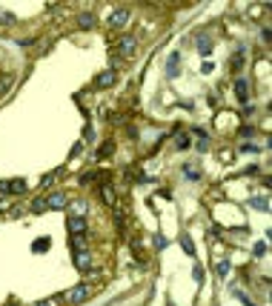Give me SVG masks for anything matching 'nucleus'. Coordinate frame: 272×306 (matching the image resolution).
Masks as SVG:
<instances>
[{"label": "nucleus", "mask_w": 272, "mask_h": 306, "mask_svg": "<svg viewBox=\"0 0 272 306\" xmlns=\"http://www.w3.org/2000/svg\"><path fill=\"white\" fill-rule=\"evenodd\" d=\"M72 246H75L78 252H83V246H86V238H83V235H75V238H72Z\"/></svg>", "instance_id": "nucleus-17"}, {"label": "nucleus", "mask_w": 272, "mask_h": 306, "mask_svg": "<svg viewBox=\"0 0 272 306\" xmlns=\"http://www.w3.org/2000/svg\"><path fill=\"white\" fill-rule=\"evenodd\" d=\"M115 80H118V75H115V72L109 69V72H103V75H97V80H95V86H97V89H109V86H112Z\"/></svg>", "instance_id": "nucleus-6"}, {"label": "nucleus", "mask_w": 272, "mask_h": 306, "mask_svg": "<svg viewBox=\"0 0 272 306\" xmlns=\"http://www.w3.org/2000/svg\"><path fill=\"white\" fill-rule=\"evenodd\" d=\"M189 146V138L186 135H178V140H175V149H186Z\"/></svg>", "instance_id": "nucleus-19"}, {"label": "nucleus", "mask_w": 272, "mask_h": 306, "mask_svg": "<svg viewBox=\"0 0 272 306\" xmlns=\"http://www.w3.org/2000/svg\"><path fill=\"white\" fill-rule=\"evenodd\" d=\"M100 154L106 157V154H112V143H103V149H100Z\"/></svg>", "instance_id": "nucleus-25"}, {"label": "nucleus", "mask_w": 272, "mask_h": 306, "mask_svg": "<svg viewBox=\"0 0 272 306\" xmlns=\"http://www.w3.org/2000/svg\"><path fill=\"white\" fill-rule=\"evenodd\" d=\"M100 192H103V200H106V203H112V206H115V189H112V186H103V189H100Z\"/></svg>", "instance_id": "nucleus-13"}, {"label": "nucleus", "mask_w": 272, "mask_h": 306, "mask_svg": "<svg viewBox=\"0 0 272 306\" xmlns=\"http://www.w3.org/2000/svg\"><path fill=\"white\" fill-rule=\"evenodd\" d=\"M198 49H201V55H209V49H212L209 37H198Z\"/></svg>", "instance_id": "nucleus-15"}, {"label": "nucleus", "mask_w": 272, "mask_h": 306, "mask_svg": "<svg viewBox=\"0 0 272 306\" xmlns=\"http://www.w3.org/2000/svg\"><path fill=\"white\" fill-rule=\"evenodd\" d=\"M126 17H129V9H115V12H112V17H109V26H112V29H118V26L126 23Z\"/></svg>", "instance_id": "nucleus-7"}, {"label": "nucleus", "mask_w": 272, "mask_h": 306, "mask_svg": "<svg viewBox=\"0 0 272 306\" xmlns=\"http://www.w3.org/2000/svg\"><path fill=\"white\" fill-rule=\"evenodd\" d=\"M66 203H69L66 192H52V198H46V206H49V209H63Z\"/></svg>", "instance_id": "nucleus-4"}, {"label": "nucleus", "mask_w": 272, "mask_h": 306, "mask_svg": "<svg viewBox=\"0 0 272 306\" xmlns=\"http://www.w3.org/2000/svg\"><path fill=\"white\" fill-rule=\"evenodd\" d=\"M249 206H255V209H270V200H267V198H252Z\"/></svg>", "instance_id": "nucleus-14"}, {"label": "nucleus", "mask_w": 272, "mask_h": 306, "mask_svg": "<svg viewBox=\"0 0 272 306\" xmlns=\"http://www.w3.org/2000/svg\"><path fill=\"white\" fill-rule=\"evenodd\" d=\"M89 295H92V283H78L75 289H69V292H66V301H69L72 306H78V304H83Z\"/></svg>", "instance_id": "nucleus-1"}, {"label": "nucleus", "mask_w": 272, "mask_h": 306, "mask_svg": "<svg viewBox=\"0 0 272 306\" xmlns=\"http://www.w3.org/2000/svg\"><path fill=\"white\" fill-rule=\"evenodd\" d=\"M37 306H58V301H55V298H49V301H40Z\"/></svg>", "instance_id": "nucleus-26"}, {"label": "nucleus", "mask_w": 272, "mask_h": 306, "mask_svg": "<svg viewBox=\"0 0 272 306\" xmlns=\"http://www.w3.org/2000/svg\"><path fill=\"white\" fill-rule=\"evenodd\" d=\"M235 94H238V100H246V94H249V89H246V80H243V77H238V80H235Z\"/></svg>", "instance_id": "nucleus-11"}, {"label": "nucleus", "mask_w": 272, "mask_h": 306, "mask_svg": "<svg viewBox=\"0 0 272 306\" xmlns=\"http://www.w3.org/2000/svg\"><path fill=\"white\" fill-rule=\"evenodd\" d=\"M43 209H46V200H34L32 203V212H43Z\"/></svg>", "instance_id": "nucleus-22"}, {"label": "nucleus", "mask_w": 272, "mask_h": 306, "mask_svg": "<svg viewBox=\"0 0 272 306\" xmlns=\"http://www.w3.org/2000/svg\"><path fill=\"white\" fill-rule=\"evenodd\" d=\"M181 246L186 249V252H189V255L195 252V244H192V238H189V235H183V238H181Z\"/></svg>", "instance_id": "nucleus-18"}, {"label": "nucleus", "mask_w": 272, "mask_h": 306, "mask_svg": "<svg viewBox=\"0 0 272 306\" xmlns=\"http://www.w3.org/2000/svg\"><path fill=\"white\" fill-rule=\"evenodd\" d=\"M46 246H49V241H37V244H34V252H43Z\"/></svg>", "instance_id": "nucleus-24"}, {"label": "nucleus", "mask_w": 272, "mask_h": 306, "mask_svg": "<svg viewBox=\"0 0 272 306\" xmlns=\"http://www.w3.org/2000/svg\"><path fill=\"white\" fill-rule=\"evenodd\" d=\"M178 61H181V58H178V55H172V58H169V63H166L169 77H175V75H178Z\"/></svg>", "instance_id": "nucleus-12"}, {"label": "nucleus", "mask_w": 272, "mask_h": 306, "mask_svg": "<svg viewBox=\"0 0 272 306\" xmlns=\"http://www.w3.org/2000/svg\"><path fill=\"white\" fill-rule=\"evenodd\" d=\"M215 269H218V275L224 277V275H226V272H229V263H226V260H221V263H218Z\"/></svg>", "instance_id": "nucleus-21"}, {"label": "nucleus", "mask_w": 272, "mask_h": 306, "mask_svg": "<svg viewBox=\"0 0 272 306\" xmlns=\"http://www.w3.org/2000/svg\"><path fill=\"white\" fill-rule=\"evenodd\" d=\"M69 232L83 235V232H86V220H83V217H69Z\"/></svg>", "instance_id": "nucleus-8"}, {"label": "nucleus", "mask_w": 272, "mask_h": 306, "mask_svg": "<svg viewBox=\"0 0 272 306\" xmlns=\"http://www.w3.org/2000/svg\"><path fill=\"white\" fill-rule=\"evenodd\" d=\"M135 49H138V40H135L132 34H123L121 40H118V52H121L123 58H132Z\"/></svg>", "instance_id": "nucleus-3"}, {"label": "nucleus", "mask_w": 272, "mask_h": 306, "mask_svg": "<svg viewBox=\"0 0 272 306\" xmlns=\"http://www.w3.org/2000/svg\"><path fill=\"white\" fill-rule=\"evenodd\" d=\"M69 212L75 214V217H83L86 214V200H72L69 203Z\"/></svg>", "instance_id": "nucleus-10"}, {"label": "nucleus", "mask_w": 272, "mask_h": 306, "mask_svg": "<svg viewBox=\"0 0 272 306\" xmlns=\"http://www.w3.org/2000/svg\"><path fill=\"white\" fill-rule=\"evenodd\" d=\"M183 175L192 178V181H198V169H195V166H183Z\"/></svg>", "instance_id": "nucleus-20"}, {"label": "nucleus", "mask_w": 272, "mask_h": 306, "mask_svg": "<svg viewBox=\"0 0 272 306\" xmlns=\"http://www.w3.org/2000/svg\"><path fill=\"white\" fill-rule=\"evenodd\" d=\"M78 26H80V29H92V26H95V15H92V12H80V15H78Z\"/></svg>", "instance_id": "nucleus-9"}, {"label": "nucleus", "mask_w": 272, "mask_h": 306, "mask_svg": "<svg viewBox=\"0 0 272 306\" xmlns=\"http://www.w3.org/2000/svg\"><path fill=\"white\" fill-rule=\"evenodd\" d=\"M12 83H15V80H12V75H6V77L0 80V97H3V94H6L9 89H12Z\"/></svg>", "instance_id": "nucleus-16"}, {"label": "nucleus", "mask_w": 272, "mask_h": 306, "mask_svg": "<svg viewBox=\"0 0 272 306\" xmlns=\"http://www.w3.org/2000/svg\"><path fill=\"white\" fill-rule=\"evenodd\" d=\"M0 23H15V17L9 12H0Z\"/></svg>", "instance_id": "nucleus-23"}, {"label": "nucleus", "mask_w": 272, "mask_h": 306, "mask_svg": "<svg viewBox=\"0 0 272 306\" xmlns=\"http://www.w3.org/2000/svg\"><path fill=\"white\" fill-rule=\"evenodd\" d=\"M23 195L26 192V181L23 178H15V181H0V195Z\"/></svg>", "instance_id": "nucleus-2"}, {"label": "nucleus", "mask_w": 272, "mask_h": 306, "mask_svg": "<svg viewBox=\"0 0 272 306\" xmlns=\"http://www.w3.org/2000/svg\"><path fill=\"white\" fill-rule=\"evenodd\" d=\"M75 266H78L80 272H89V269H92V255H89V252H86V249L75 255Z\"/></svg>", "instance_id": "nucleus-5"}, {"label": "nucleus", "mask_w": 272, "mask_h": 306, "mask_svg": "<svg viewBox=\"0 0 272 306\" xmlns=\"http://www.w3.org/2000/svg\"><path fill=\"white\" fill-rule=\"evenodd\" d=\"M6 306H20V304H15V301H9V304H6Z\"/></svg>", "instance_id": "nucleus-27"}]
</instances>
